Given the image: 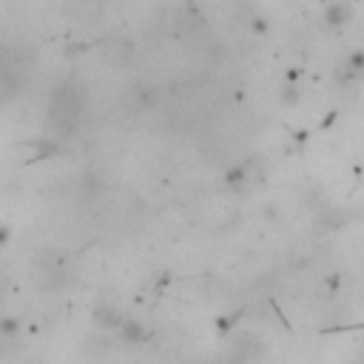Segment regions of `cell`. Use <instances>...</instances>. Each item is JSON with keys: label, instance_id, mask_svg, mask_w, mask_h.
Masks as SVG:
<instances>
[{"label": "cell", "instance_id": "5", "mask_svg": "<svg viewBox=\"0 0 364 364\" xmlns=\"http://www.w3.org/2000/svg\"><path fill=\"white\" fill-rule=\"evenodd\" d=\"M205 222L213 231H231L239 222V213H237L234 205H211L208 213H205Z\"/></svg>", "mask_w": 364, "mask_h": 364}, {"label": "cell", "instance_id": "4", "mask_svg": "<svg viewBox=\"0 0 364 364\" xmlns=\"http://www.w3.org/2000/svg\"><path fill=\"white\" fill-rule=\"evenodd\" d=\"M259 356H262V344H259V339L251 336V333H242V336L231 344V358H234L237 364H253Z\"/></svg>", "mask_w": 364, "mask_h": 364}, {"label": "cell", "instance_id": "8", "mask_svg": "<svg viewBox=\"0 0 364 364\" xmlns=\"http://www.w3.org/2000/svg\"><path fill=\"white\" fill-rule=\"evenodd\" d=\"M142 327L134 322V319H125L123 322V327H120V339L125 341V344H137V341H142Z\"/></svg>", "mask_w": 364, "mask_h": 364}, {"label": "cell", "instance_id": "9", "mask_svg": "<svg viewBox=\"0 0 364 364\" xmlns=\"http://www.w3.org/2000/svg\"><path fill=\"white\" fill-rule=\"evenodd\" d=\"M347 60H350V65L358 71V77L364 80V51H353V54H347Z\"/></svg>", "mask_w": 364, "mask_h": 364}, {"label": "cell", "instance_id": "10", "mask_svg": "<svg viewBox=\"0 0 364 364\" xmlns=\"http://www.w3.org/2000/svg\"><path fill=\"white\" fill-rule=\"evenodd\" d=\"M282 97H284V103H296V100H299V92H296L294 86H290V89H284V94H282Z\"/></svg>", "mask_w": 364, "mask_h": 364}, {"label": "cell", "instance_id": "2", "mask_svg": "<svg viewBox=\"0 0 364 364\" xmlns=\"http://www.w3.org/2000/svg\"><path fill=\"white\" fill-rule=\"evenodd\" d=\"M106 0H65V18L77 26H100L106 20Z\"/></svg>", "mask_w": 364, "mask_h": 364}, {"label": "cell", "instance_id": "11", "mask_svg": "<svg viewBox=\"0 0 364 364\" xmlns=\"http://www.w3.org/2000/svg\"><path fill=\"white\" fill-rule=\"evenodd\" d=\"M361 361H364V356H361Z\"/></svg>", "mask_w": 364, "mask_h": 364}, {"label": "cell", "instance_id": "6", "mask_svg": "<svg viewBox=\"0 0 364 364\" xmlns=\"http://www.w3.org/2000/svg\"><path fill=\"white\" fill-rule=\"evenodd\" d=\"M350 18H353V9H350V4H344V0H336V4H330V6L325 9V23H327L330 29L347 26Z\"/></svg>", "mask_w": 364, "mask_h": 364}, {"label": "cell", "instance_id": "3", "mask_svg": "<svg viewBox=\"0 0 364 364\" xmlns=\"http://www.w3.org/2000/svg\"><path fill=\"white\" fill-rule=\"evenodd\" d=\"M100 54H103V63H106L108 68H128L137 51H134V43H131V40L117 37V40H108Z\"/></svg>", "mask_w": 364, "mask_h": 364}, {"label": "cell", "instance_id": "1", "mask_svg": "<svg viewBox=\"0 0 364 364\" xmlns=\"http://www.w3.org/2000/svg\"><path fill=\"white\" fill-rule=\"evenodd\" d=\"M86 108V89L75 80H65L63 86H57L51 92V100H49V128L57 134V137H65L71 134L75 123L80 120Z\"/></svg>", "mask_w": 364, "mask_h": 364}, {"label": "cell", "instance_id": "7", "mask_svg": "<svg viewBox=\"0 0 364 364\" xmlns=\"http://www.w3.org/2000/svg\"><path fill=\"white\" fill-rule=\"evenodd\" d=\"M94 322L100 325V327H106V330H120L123 327V313L114 308V305H97L94 308Z\"/></svg>", "mask_w": 364, "mask_h": 364}]
</instances>
